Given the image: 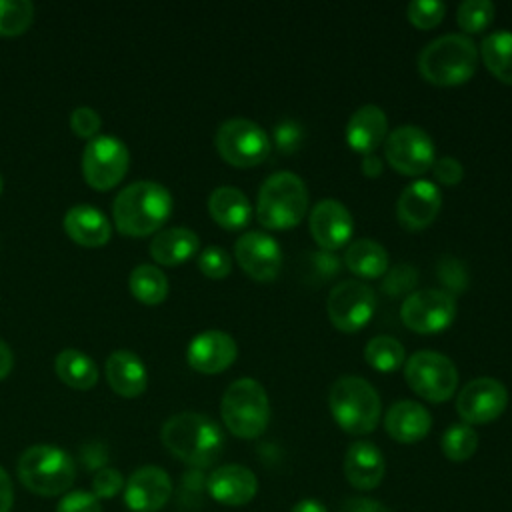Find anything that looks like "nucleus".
Instances as JSON below:
<instances>
[{
    "mask_svg": "<svg viewBox=\"0 0 512 512\" xmlns=\"http://www.w3.org/2000/svg\"><path fill=\"white\" fill-rule=\"evenodd\" d=\"M160 440L172 456L194 468L212 466L224 450L220 426L198 412L170 416L160 430Z\"/></svg>",
    "mask_w": 512,
    "mask_h": 512,
    "instance_id": "f257e3e1",
    "label": "nucleus"
},
{
    "mask_svg": "<svg viewBox=\"0 0 512 512\" xmlns=\"http://www.w3.org/2000/svg\"><path fill=\"white\" fill-rule=\"evenodd\" d=\"M172 212V196L166 186L138 180L122 188L112 206L116 228L126 236H148L156 232Z\"/></svg>",
    "mask_w": 512,
    "mask_h": 512,
    "instance_id": "f03ea898",
    "label": "nucleus"
},
{
    "mask_svg": "<svg viewBox=\"0 0 512 512\" xmlns=\"http://www.w3.org/2000/svg\"><path fill=\"white\" fill-rule=\"evenodd\" d=\"M478 48L466 34H444L428 42L418 54V70L436 86L464 84L476 72Z\"/></svg>",
    "mask_w": 512,
    "mask_h": 512,
    "instance_id": "7ed1b4c3",
    "label": "nucleus"
},
{
    "mask_svg": "<svg viewBox=\"0 0 512 512\" xmlns=\"http://www.w3.org/2000/svg\"><path fill=\"white\" fill-rule=\"evenodd\" d=\"M16 476L32 494L60 496L74 484L76 464L72 456L58 446L34 444L20 454Z\"/></svg>",
    "mask_w": 512,
    "mask_h": 512,
    "instance_id": "20e7f679",
    "label": "nucleus"
},
{
    "mask_svg": "<svg viewBox=\"0 0 512 512\" xmlns=\"http://www.w3.org/2000/svg\"><path fill=\"white\" fill-rule=\"evenodd\" d=\"M308 208V190L304 180L288 170L268 176L258 192V222L270 230H288L296 226Z\"/></svg>",
    "mask_w": 512,
    "mask_h": 512,
    "instance_id": "39448f33",
    "label": "nucleus"
},
{
    "mask_svg": "<svg viewBox=\"0 0 512 512\" xmlns=\"http://www.w3.org/2000/svg\"><path fill=\"white\" fill-rule=\"evenodd\" d=\"M328 406L336 424L354 436L370 434L380 420V396L360 376H340L330 386Z\"/></svg>",
    "mask_w": 512,
    "mask_h": 512,
    "instance_id": "423d86ee",
    "label": "nucleus"
},
{
    "mask_svg": "<svg viewBox=\"0 0 512 512\" xmlns=\"http://www.w3.org/2000/svg\"><path fill=\"white\" fill-rule=\"evenodd\" d=\"M226 428L244 440L258 438L270 420V402L264 386L254 378L234 380L220 402Z\"/></svg>",
    "mask_w": 512,
    "mask_h": 512,
    "instance_id": "0eeeda50",
    "label": "nucleus"
},
{
    "mask_svg": "<svg viewBox=\"0 0 512 512\" xmlns=\"http://www.w3.org/2000/svg\"><path fill=\"white\" fill-rule=\"evenodd\" d=\"M404 378L408 386L430 402H446L458 386V370L454 362L436 350H418L404 362Z\"/></svg>",
    "mask_w": 512,
    "mask_h": 512,
    "instance_id": "6e6552de",
    "label": "nucleus"
},
{
    "mask_svg": "<svg viewBox=\"0 0 512 512\" xmlns=\"http://www.w3.org/2000/svg\"><path fill=\"white\" fill-rule=\"evenodd\" d=\"M218 154L232 166L250 168L264 162L272 142L266 130L248 118H230L220 124L214 136Z\"/></svg>",
    "mask_w": 512,
    "mask_h": 512,
    "instance_id": "1a4fd4ad",
    "label": "nucleus"
},
{
    "mask_svg": "<svg viewBox=\"0 0 512 512\" xmlns=\"http://www.w3.org/2000/svg\"><path fill=\"white\" fill-rule=\"evenodd\" d=\"M384 154L388 164L406 176L424 174L436 160L432 138L416 124H402L394 128L384 140Z\"/></svg>",
    "mask_w": 512,
    "mask_h": 512,
    "instance_id": "9d476101",
    "label": "nucleus"
},
{
    "mask_svg": "<svg viewBox=\"0 0 512 512\" xmlns=\"http://www.w3.org/2000/svg\"><path fill=\"white\" fill-rule=\"evenodd\" d=\"M376 312L374 290L360 280H342L326 298V314L342 332H358Z\"/></svg>",
    "mask_w": 512,
    "mask_h": 512,
    "instance_id": "9b49d317",
    "label": "nucleus"
},
{
    "mask_svg": "<svg viewBox=\"0 0 512 512\" xmlns=\"http://www.w3.org/2000/svg\"><path fill=\"white\" fill-rule=\"evenodd\" d=\"M130 164L128 148L116 136H94L88 140L82 154V174L96 190L116 186Z\"/></svg>",
    "mask_w": 512,
    "mask_h": 512,
    "instance_id": "f8f14e48",
    "label": "nucleus"
},
{
    "mask_svg": "<svg viewBox=\"0 0 512 512\" xmlns=\"http://www.w3.org/2000/svg\"><path fill=\"white\" fill-rule=\"evenodd\" d=\"M400 318L406 328L418 334L442 332L456 318V300L446 290H414L404 298Z\"/></svg>",
    "mask_w": 512,
    "mask_h": 512,
    "instance_id": "ddd939ff",
    "label": "nucleus"
},
{
    "mask_svg": "<svg viewBox=\"0 0 512 512\" xmlns=\"http://www.w3.org/2000/svg\"><path fill=\"white\" fill-rule=\"evenodd\" d=\"M508 406L506 386L490 376L470 380L456 398V410L466 424H488Z\"/></svg>",
    "mask_w": 512,
    "mask_h": 512,
    "instance_id": "4468645a",
    "label": "nucleus"
},
{
    "mask_svg": "<svg viewBox=\"0 0 512 512\" xmlns=\"http://www.w3.org/2000/svg\"><path fill=\"white\" fill-rule=\"evenodd\" d=\"M234 256L240 268L254 280H274L282 266V250L278 242L260 230L242 234L234 244Z\"/></svg>",
    "mask_w": 512,
    "mask_h": 512,
    "instance_id": "2eb2a0df",
    "label": "nucleus"
},
{
    "mask_svg": "<svg viewBox=\"0 0 512 512\" xmlns=\"http://www.w3.org/2000/svg\"><path fill=\"white\" fill-rule=\"evenodd\" d=\"M172 496V480L160 466H140L124 482V502L132 512H158Z\"/></svg>",
    "mask_w": 512,
    "mask_h": 512,
    "instance_id": "dca6fc26",
    "label": "nucleus"
},
{
    "mask_svg": "<svg viewBox=\"0 0 512 512\" xmlns=\"http://www.w3.org/2000/svg\"><path fill=\"white\" fill-rule=\"evenodd\" d=\"M308 224L316 244L328 252L342 248L354 232V220L350 210L334 198L320 200L312 208Z\"/></svg>",
    "mask_w": 512,
    "mask_h": 512,
    "instance_id": "f3484780",
    "label": "nucleus"
},
{
    "mask_svg": "<svg viewBox=\"0 0 512 512\" xmlns=\"http://www.w3.org/2000/svg\"><path fill=\"white\" fill-rule=\"evenodd\" d=\"M442 206V194L430 180H414L400 192L396 214L404 228L422 230L434 222Z\"/></svg>",
    "mask_w": 512,
    "mask_h": 512,
    "instance_id": "a211bd4d",
    "label": "nucleus"
},
{
    "mask_svg": "<svg viewBox=\"0 0 512 512\" xmlns=\"http://www.w3.org/2000/svg\"><path fill=\"white\" fill-rule=\"evenodd\" d=\"M238 354V346L228 332L206 330L196 334L186 350V360L190 368L202 374L224 372Z\"/></svg>",
    "mask_w": 512,
    "mask_h": 512,
    "instance_id": "6ab92c4d",
    "label": "nucleus"
},
{
    "mask_svg": "<svg viewBox=\"0 0 512 512\" xmlns=\"http://www.w3.org/2000/svg\"><path fill=\"white\" fill-rule=\"evenodd\" d=\"M208 494L224 506H244L258 492V480L254 472L240 464L218 466L206 482Z\"/></svg>",
    "mask_w": 512,
    "mask_h": 512,
    "instance_id": "aec40b11",
    "label": "nucleus"
},
{
    "mask_svg": "<svg viewBox=\"0 0 512 512\" xmlns=\"http://www.w3.org/2000/svg\"><path fill=\"white\" fill-rule=\"evenodd\" d=\"M386 472L380 448L368 440L350 444L344 456V476L358 490H374Z\"/></svg>",
    "mask_w": 512,
    "mask_h": 512,
    "instance_id": "412c9836",
    "label": "nucleus"
},
{
    "mask_svg": "<svg viewBox=\"0 0 512 512\" xmlns=\"http://www.w3.org/2000/svg\"><path fill=\"white\" fill-rule=\"evenodd\" d=\"M388 136V118L376 104H364L352 112L346 124V142L352 150L372 154Z\"/></svg>",
    "mask_w": 512,
    "mask_h": 512,
    "instance_id": "4be33fe9",
    "label": "nucleus"
},
{
    "mask_svg": "<svg viewBox=\"0 0 512 512\" xmlns=\"http://www.w3.org/2000/svg\"><path fill=\"white\" fill-rule=\"evenodd\" d=\"M432 426L430 412L414 400H398L384 416V428L390 438L400 444H414L422 440Z\"/></svg>",
    "mask_w": 512,
    "mask_h": 512,
    "instance_id": "5701e85b",
    "label": "nucleus"
},
{
    "mask_svg": "<svg viewBox=\"0 0 512 512\" xmlns=\"http://www.w3.org/2000/svg\"><path fill=\"white\" fill-rule=\"evenodd\" d=\"M106 380L122 398H136L146 390L144 362L132 350H116L106 360Z\"/></svg>",
    "mask_w": 512,
    "mask_h": 512,
    "instance_id": "b1692460",
    "label": "nucleus"
},
{
    "mask_svg": "<svg viewBox=\"0 0 512 512\" xmlns=\"http://www.w3.org/2000/svg\"><path fill=\"white\" fill-rule=\"evenodd\" d=\"M64 230L80 246L96 248L104 246L110 240V222L108 218L90 204H76L64 214Z\"/></svg>",
    "mask_w": 512,
    "mask_h": 512,
    "instance_id": "393cba45",
    "label": "nucleus"
},
{
    "mask_svg": "<svg viewBox=\"0 0 512 512\" xmlns=\"http://www.w3.org/2000/svg\"><path fill=\"white\" fill-rule=\"evenodd\" d=\"M200 238L194 230L184 226H172L160 230L150 242V256L164 266H176L186 262L198 252Z\"/></svg>",
    "mask_w": 512,
    "mask_h": 512,
    "instance_id": "a878e982",
    "label": "nucleus"
},
{
    "mask_svg": "<svg viewBox=\"0 0 512 512\" xmlns=\"http://www.w3.org/2000/svg\"><path fill=\"white\" fill-rule=\"evenodd\" d=\"M208 212L226 230H240L248 224L252 206L248 196L236 186H218L208 198Z\"/></svg>",
    "mask_w": 512,
    "mask_h": 512,
    "instance_id": "bb28decb",
    "label": "nucleus"
},
{
    "mask_svg": "<svg viewBox=\"0 0 512 512\" xmlns=\"http://www.w3.org/2000/svg\"><path fill=\"white\" fill-rule=\"evenodd\" d=\"M346 268L360 278H378L388 272V252L372 238L354 240L344 252Z\"/></svg>",
    "mask_w": 512,
    "mask_h": 512,
    "instance_id": "cd10ccee",
    "label": "nucleus"
},
{
    "mask_svg": "<svg viewBox=\"0 0 512 512\" xmlns=\"http://www.w3.org/2000/svg\"><path fill=\"white\" fill-rule=\"evenodd\" d=\"M58 378L74 390H90L98 380V368L90 356L76 348H66L54 362Z\"/></svg>",
    "mask_w": 512,
    "mask_h": 512,
    "instance_id": "c85d7f7f",
    "label": "nucleus"
},
{
    "mask_svg": "<svg viewBox=\"0 0 512 512\" xmlns=\"http://www.w3.org/2000/svg\"><path fill=\"white\" fill-rule=\"evenodd\" d=\"M480 54L486 68L506 84H512V32L494 30L482 38Z\"/></svg>",
    "mask_w": 512,
    "mask_h": 512,
    "instance_id": "c756f323",
    "label": "nucleus"
},
{
    "mask_svg": "<svg viewBox=\"0 0 512 512\" xmlns=\"http://www.w3.org/2000/svg\"><path fill=\"white\" fill-rule=\"evenodd\" d=\"M128 288L132 296L142 304L156 306L168 296V278L160 268L152 264H140L130 272Z\"/></svg>",
    "mask_w": 512,
    "mask_h": 512,
    "instance_id": "7c9ffc66",
    "label": "nucleus"
},
{
    "mask_svg": "<svg viewBox=\"0 0 512 512\" xmlns=\"http://www.w3.org/2000/svg\"><path fill=\"white\" fill-rule=\"evenodd\" d=\"M366 362L378 372H394L406 362V350L400 340L388 334H380L368 340L364 348Z\"/></svg>",
    "mask_w": 512,
    "mask_h": 512,
    "instance_id": "2f4dec72",
    "label": "nucleus"
},
{
    "mask_svg": "<svg viewBox=\"0 0 512 512\" xmlns=\"http://www.w3.org/2000/svg\"><path fill=\"white\" fill-rule=\"evenodd\" d=\"M440 446H442V452L448 460L464 462V460L474 456V452L478 448V434L466 422L452 424L444 430Z\"/></svg>",
    "mask_w": 512,
    "mask_h": 512,
    "instance_id": "473e14b6",
    "label": "nucleus"
},
{
    "mask_svg": "<svg viewBox=\"0 0 512 512\" xmlns=\"http://www.w3.org/2000/svg\"><path fill=\"white\" fill-rule=\"evenodd\" d=\"M34 20V6L28 0H0V36H20Z\"/></svg>",
    "mask_w": 512,
    "mask_h": 512,
    "instance_id": "72a5a7b5",
    "label": "nucleus"
},
{
    "mask_svg": "<svg viewBox=\"0 0 512 512\" xmlns=\"http://www.w3.org/2000/svg\"><path fill=\"white\" fill-rule=\"evenodd\" d=\"M494 4L490 0H464L456 10L458 26L468 34L482 32L494 18Z\"/></svg>",
    "mask_w": 512,
    "mask_h": 512,
    "instance_id": "f704fd0d",
    "label": "nucleus"
},
{
    "mask_svg": "<svg viewBox=\"0 0 512 512\" xmlns=\"http://www.w3.org/2000/svg\"><path fill=\"white\" fill-rule=\"evenodd\" d=\"M446 14V4L440 0H412L406 6L408 20L422 30H430L442 22Z\"/></svg>",
    "mask_w": 512,
    "mask_h": 512,
    "instance_id": "c9c22d12",
    "label": "nucleus"
},
{
    "mask_svg": "<svg viewBox=\"0 0 512 512\" xmlns=\"http://www.w3.org/2000/svg\"><path fill=\"white\" fill-rule=\"evenodd\" d=\"M198 268L204 276L220 280V278H226L230 274L232 260H230V254L224 248L208 246L198 256Z\"/></svg>",
    "mask_w": 512,
    "mask_h": 512,
    "instance_id": "e433bc0d",
    "label": "nucleus"
},
{
    "mask_svg": "<svg viewBox=\"0 0 512 512\" xmlns=\"http://www.w3.org/2000/svg\"><path fill=\"white\" fill-rule=\"evenodd\" d=\"M272 140L274 146L280 154H292L300 148L302 140H304V130L302 124L296 120H282L274 126L272 132Z\"/></svg>",
    "mask_w": 512,
    "mask_h": 512,
    "instance_id": "4c0bfd02",
    "label": "nucleus"
},
{
    "mask_svg": "<svg viewBox=\"0 0 512 512\" xmlns=\"http://www.w3.org/2000/svg\"><path fill=\"white\" fill-rule=\"evenodd\" d=\"M416 280H418V272L414 266L410 264H398L394 266L386 278H384V284L382 288L388 292V294H402V292H408L416 286Z\"/></svg>",
    "mask_w": 512,
    "mask_h": 512,
    "instance_id": "58836bf2",
    "label": "nucleus"
},
{
    "mask_svg": "<svg viewBox=\"0 0 512 512\" xmlns=\"http://www.w3.org/2000/svg\"><path fill=\"white\" fill-rule=\"evenodd\" d=\"M70 128L80 138H94L100 130V116L90 106H78L70 114Z\"/></svg>",
    "mask_w": 512,
    "mask_h": 512,
    "instance_id": "ea45409f",
    "label": "nucleus"
},
{
    "mask_svg": "<svg viewBox=\"0 0 512 512\" xmlns=\"http://www.w3.org/2000/svg\"><path fill=\"white\" fill-rule=\"evenodd\" d=\"M124 490V478L116 468H102L92 480V494L100 498H112Z\"/></svg>",
    "mask_w": 512,
    "mask_h": 512,
    "instance_id": "a19ab883",
    "label": "nucleus"
},
{
    "mask_svg": "<svg viewBox=\"0 0 512 512\" xmlns=\"http://www.w3.org/2000/svg\"><path fill=\"white\" fill-rule=\"evenodd\" d=\"M56 512H102V506L92 492L74 490L62 496Z\"/></svg>",
    "mask_w": 512,
    "mask_h": 512,
    "instance_id": "79ce46f5",
    "label": "nucleus"
},
{
    "mask_svg": "<svg viewBox=\"0 0 512 512\" xmlns=\"http://www.w3.org/2000/svg\"><path fill=\"white\" fill-rule=\"evenodd\" d=\"M438 276L442 278V282L446 286H450L452 290H458L462 292L464 286H466V272H464V266L460 260L452 258V256H444L440 262H438Z\"/></svg>",
    "mask_w": 512,
    "mask_h": 512,
    "instance_id": "37998d69",
    "label": "nucleus"
},
{
    "mask_svg": "<svg viewBox=\"0 0 512 512\" xmlns=\"http://www.w3.org/2000/svg\"><path fill=\"white\" fill-rule=\"evenodd\" d=\"M432 172H434L438 182H442L446 186H452V184H458L462 180L464 166L454 156H440V158L434 160Z\"/></svg>",
    "mask_w": 512,
    "mask_h": 512,
    "instance_id": "c03bdc74",
    "label": "nucleus"
},
{
    "mask_svg": "<svg viewBox=\"0 0 512 512\" xmlns=\"http://www.w3.org/2000/svg\"><path fill=\"white\" fill-rule=\"evenodd\" d=\"M310 256H312V258H310L312 270H316L314 274H318L322 280H324V278H332V276L338 272V268H340L338 258H336L332 252H328V250L314 252V254H310Z\"/></svg>",
    "mask_w": 512,
    "mask_h": 512,
    "instance_id": "a18cd8bd",
    "label": "nucleus"
},
{
    "mask_svg": "<svg viewBox=\"0 0 512 512\" xmlns=\"http://www.w3.org/2000/svg\"><path fill=\"white\" fill-rule=\"evenodd\" d=\"M340 512H390L384 504L372 498H350Z\"/></svg>",
    "mask_w": 512,
    "mask_h": 512,
    "instance_id": "49530a36",
    "label": "nucleus"
},
{
    "mask_svg": "<svg viewBox=\"0 0 512 512\" xmlns=\"http://www.w3.org/2000/svg\"><path fill=\"white\" fill-rule=\"evenodd\" d=\"M14 504V484L10 474L0 466V512H10Z\"/></svg>",
    "mask_w": 512,
    "mask_h": 512,
    "instance_id": "de8ad7c7",
    "label": "nucleus"
},
{
    "mask_svg": "<svg viewBox=\"0 0 512 512\" xmlns=\"http://www.w3.org/2000/svg\"><path fill=\"white\" fill-rule=\"evenodd\" d=\"M384 170V164L382 160L378 158V154H364V160H362V172L368 176V178H376L380 176Z\"/></svg>",
    "mask_w": 512,
    "mask_h": 512,
    "instance_id": "09e8293b",
    "label": "nucleus"
},
{
    "mask_svg": "<svg viewBox=\"0 0 512 512\" xmlns=\"http://www.w3.org/2000/svg\"><path fill=\"white\" fill-rule=\"evenodd\" d=\"M12 366H14L12 350L4 340H0V380H4L10 374Z\"/></svg>",
    "mask_w": 512,
    "mask_h": 512,
    "instance_id": "8fccbe9b",
    "label": "nucleus"
},
{
    "mask_svg": "<svg viewBox=\"0 0 512 512\" xmlns=\"http://www.w3.org/2000/svg\"><path fill=\"white\" fill-rule=\"evenodd\" d=\"M290 512H328L324 508V504L320 500H314V498H304L300 502L294 504V508Z\"/></svg>",
    "mask_w": 512,
    "mask_h": 512,
    "instance_id": "3c124183",
    "label": "nucleus"
},
{
    "mask_svg": "<svg viewBox=\"0 0 512 512\" xmlns=\"http://www.w3.org/2000/svg\"><path fill=\"white\" fill-rule=\"evenodd\" d=\"M0 192H2V174H0Z\"/></svg>",
    "mask_w": 512,
    "mask_h": 512,
    "instance_id": "603ef678",
    "label": "nucleus"
}]
</instances>
